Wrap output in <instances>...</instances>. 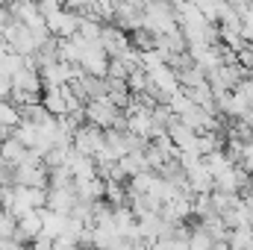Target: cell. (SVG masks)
Listing matches in <instances>:
<instances>
[{
  "instance_id": "7",
  "label": "cell",
  "mask_w": 253,
  "mask_h": 250,
  "mask_svg": "<svg viewBox=\"0 0 253 250\" xmlns=\"http://www.w3.org/2000/svg\"><path fill=\"white\" fill-rule=\"evenodd\" d=\"M12 91L42 97V94H44V80H42V71H39V68H21V71L12 77Z\"/></svg>"
},
{
  "instance_id": "18",
  "label": "cell",
  "mask_w": 253,
  "mask_h": 250,
  "mask_svg": "<svg viewBox=\"0 0 253 250\" xmlns=\"http://www.w3.org/2000/svg\"><path fill=\"white\" fill-rule=\"evenodd\" d=\"M94 3H97V0H65V6H68V9H74V12H80V15L91 12V9H94Z\"/></svg>"
},
{
  "instance_id": "2",
  "label": "cell",
  "mask_w": 253,
  "mask_h": 250,
  "mask_svg": "<svg viewBox=\"0 0 253 250\" xmlns=\"http://www.w3.org/2000/svg\"><path fill=\"white\" fill-rule=\"evenodd\" d=\"M77 36H80V33H77ZM80 39H83V36H80ZM109 62H112V56L103 50L100 42H88V39H83L80 68H83L85 74H91V77H106V74H109Z\"/></svg>"
},
{
  "instance_id": "15",
  "label": "cell",
  "mask_w": 253,
  "mask_h": 250,
  "mask_svg": "<svg viewBox=\"0 0 253 250\" xmlns=\"http://www.w3.org/2000/svg\"><path fill=\"white\" fill-rule=\"evenodd\" d=\"M227 245H230V250H253V227H239V230H230Z\"/></svg>"
},
{
  "instance_id": "13",
  "label": "cell",
  "mask_w": 253,
  "mask_h": 250,
  "mask_svg": "<svg viewBox=\"0 0 253 250\" xmlns=\"http://www.w3.org/2000/svg\"><path fill=\"white\" fill-rule=\"evenodd\" d=\"M118 162H121V168L126 171V177H129V180H132V177H138V174H144V171H150L144 150H132V153H126L124 159H118Z\"/></svg>"
},
{
  "instance_id": "16",
  "label": "cell",
  "mask_w": 253,
  "mask_h": 250,
  "mask_svg": "<svg viewBox=\"0 0 253 250\" xmlns=\"http://www.w3.org/2000/svg\"><path fill=\"white\" fill-rule=\"evenodd\" d=\"M24 121V115H21V109L12 103V100H0V124L9 126V129H15V126Z\"/></svg>"
},
{
  "instance_id": "19",
  "label": "cell",
  "mask_w": 253,
  "mask_h": 250,
  "mask_svg": "<svg viewBox=\"0 0 253 250\" xmlns=\"http://www.w3.org/2000/svg\"><path fill=\"white\" fill-rule=\"evenodd\" d=\"M15 24V15H12V6H0V36Z\"/></svg>"
},
{
  "instance_id": "3",
  "label": "cell",
  "mask_w": 253,
  "mask_h": 250,
  "mask_svg": "<svg viewBox=\"0 0 253 250\" xmlns=\"http://www.w3.org/2000/svg\"><path fill=\"white\" fill-rule=\"evenodd\" d=\"M124 115H126V129H129L132 135H138V138H144V141L156 138V121H153V109H150V106L132 100V106L126 109Z\"/></svg>"
},
{
  "instance_id": "6",
  "label": "cell",
  "mask_w": 253,
  "mask_h": 250,
  "mask_svg": "<svg viewBox=\"0 0 253 250\" xmlns=\"http://www.w3.org/2000/svg\"><path fill=\"white\" fill-rule=\"evenodd\" d=\"M47 27H50V33H53L56 39H71V36H77V30H80V12L62 6V9H56V12L47 15Z\"/></svg>"
},
{
  "instance_id": "21",
  "label": "cell",
  "mask_w": 253,
  "mask_h": 250,
  "mask_svg": "<svg viewBox=\"0 0 253 250\" xmlns=\"http://www.w3.org/2000/svg\"><path fill=\"white\" fill-rule=\"evenodd\" d=\"M12 3H15V0H0V6H12Z\"/></svg>"
},
{
  "instance_id": "10",
  "label": "cell",
  "mask_w": 253,
  "mask_h": 250,
  "mask_svg": "<svg viewBox=\"0 0 253 250\" xmlns=\"http://www.w3.org/2000/svg\"><path fill=\"white\" fill-rule=\"evenodd\" d=\"M77 200H80L77 183L71 188H47V209H53V212H68L71 215V209L77 206Z\"/></svg>"
},
{
  "instance_id": "8",
  "label": "cell",
  "mask_w": 253,
  "mask_h": 250,
  "mask_svg": "<svg viewBox=\"0 0 253 250\" xmlns=\"http://www.w3.org/2000/svg\"><path fill=\"white\" fill-rule=\"evenodd\" d=\"M42 233H44L42 209H33V212H27L24 218H18V230H15V239H12V242H18V245H33L36 236H42Z\"/></svg>"
},
{
  "instance_id": "5",
  "label": "cell",
  "mask_w": 253,
  "mask_h": 250,
  "mask_svg": "<svg viewBox=\"0 0 253 250\" xmlns=\"http://www.w3.org/2000/svg\"><path fill=\"white\" fill-rule=\"evenodd\" d=\"M103 144H106V129L88 124V121L74 132V147L80 153H85V156H97L103 150Z\"/></svg>"
},
{
  "instance_id": "12",
  "label": "cell",
  "mask_w": 253,
  "mask_h": 250,
  "mask_svg": "<svg viewBox=\"0 0 253 250\" xmlns=\"http://www.w3.org/2000/svg\"><path fill=\"white\" fill-rule=\"evenodd\" d=\"M42 221H44V233L50 236V239H56V236H65L68 233V224H71V215L68 212H53V209H42Z\"/></svg>"
},
{
  "instance_id": "14",
  "label": "cell",
  "mask_w": 253,
  "mask_h": 250,
  "mask_svg": "<svg viewBox=\"0 0 253 250\" xmlns=\"http://www.w3.org/2000/svg\"><path fill=\"white\" fill-rule=\"evenodd\" d=\"M12 135H15L21 144H27L30 150H36V147H39V124H33V121H27V118L12 129Z\"/></svg>"
},
{
  "instance_id": "17",
  "label": "cell",
  "mask_w": 253,
  "mask_h": 250,
  "mask_svg": "<svg viewBox=\"0 0 253 250\" xmlns=\"http://www.w3.org/2000/svg\"><path fill=\"white\" fill-rule=\"evenodd\" d=\"M242 36L245 42H253V3H248V9L242 12Z\"/></svg>"
},
{
  "instance_id": "20",
  "label": "cell",
  "mask_w": 253,
  "mask_h": 250,
  "mask_svg": "<svg viewBox=\"0 0 253 250\" xmlns=\"http://www.w3.org/2000/svg\"><path fill=\"white\" fill-rule=\"evenodd\" d=\"M83 250H106V248H97V245H88V248H83Z\"/></svg>"
},
{
  "instance_id": "1",
  "label": "cell",
  "mask_w": 253,
  "mask_h": 250,
  "mask_svg": "<svg viewBox=\"0 0 253 250\" xmlns=\"http://www.w3.org/2000/svg\"><path fill=\"white\" fill-rule=\"evenodd\" d=\"M144 30H150L153 36H171L180 33V18L171 0H153L144 12Z\"/></svg>"
},
{
  "instance_id": "11",
  "label": "cell",
  "mask_w": 253,
  "mask_h": 250,
  "mask_svg": "<svg viewBox=\"0 0 253 250\" xmlns=\"http://www.w3.org/2000/svg\"><path fill=\"white\" fill-rule=\"evenodd\" d=\"M0 156L9 162V165H24V162H30V156H33V150L27 147V144H21L15 135H9L6 141H0Z\"/></svg>"
},
{
  "instance_id": "9",
  "label": "cell",
  "mask_w": 253,
  "mask_h": 250,
  "mask_svg": "<svg viewBox=\"0 0 253 250\" xmlns=\"http://www.w3.org/2000/svg\"><path fill=\"white\" fill-rule=\"evenodd\" d=\"M168 135H171V141L177 144L180 153H197V138H200V132H194L191 126H186L180 118L168 126Z\"/></svg>"
},
{
  "instance_id": "4",
  "label": "cell",
  "mask_w": 253,
  "mask_h": 250,
  "mask_svg": "<svg viewBox=\"0 0 253 250\" xmlns=\"http://www.w3.org/2000/svg\"><path fill=\"white\" fill-rule=\"evenodd\" d=\"M100 44H103V50H106L112 59H121V56H126V53L132 50V39H129V33H126L124 27L112 24V21H106V24H103Z\"/></svg>"
}]
</instances>
